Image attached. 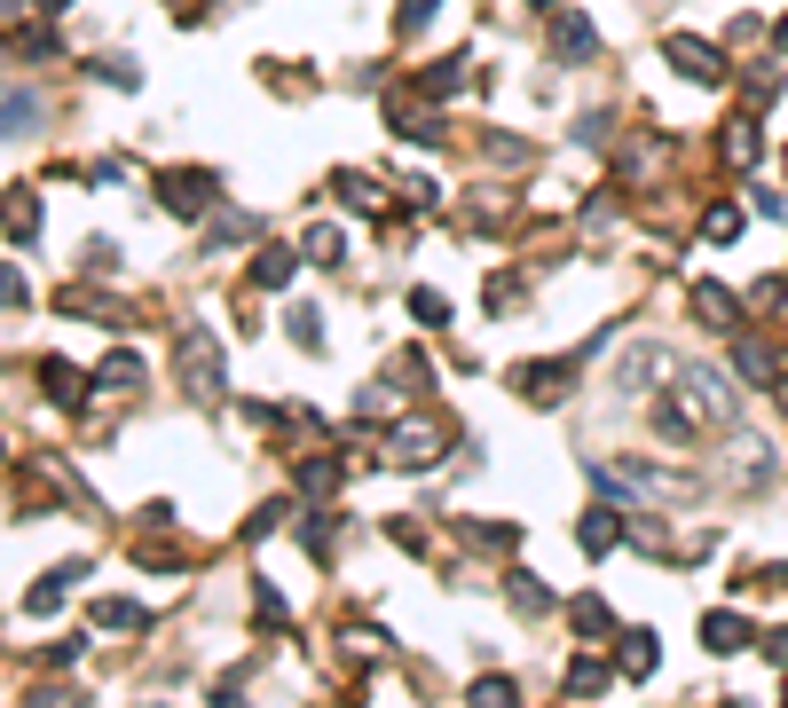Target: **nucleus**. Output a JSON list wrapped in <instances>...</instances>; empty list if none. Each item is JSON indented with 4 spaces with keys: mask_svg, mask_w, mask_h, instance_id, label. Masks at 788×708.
Here are the masks:
<instances>
[{
    "mask_svg": "<svg viewBox=\"0 0 788 708\" xmlns=\"http://www.w3.org/2000/svg\"><path fill=\"white\" fill-rule=\"evenodd\" d=\"M473 700H489V708H505V700H513V685H505V678H481V685H473Z\"/></svg>",
    "mask_w": 788,
    "mask_h": 708,
    "instance_id": "obj_23",
    "label": "nucleus"
},
{
    "mask_svg": "<svg viewBox=\"0 0 788 708\" xmlns=\"http://www.w3.org/2000/svg\"><path fill=\"white\" fill-rule=\"evenodd\" d=\"M426 16H434V0H403V32H418Z\"/></svg>",
    "mask_w": 788,
    "mask_h": 708,
    "instance_id": "obj_25",
    "label": "nucleus"
},
{
    "mask_svg": "<svg viewBox=\"0 0 788 708\" xmlns=\"http://www.w3.org/2000/svg\"><path fill=\"white\" fill-rule=\"evenodd\" d=\"M32 119H40V103H32V95H0V142H16Z\"/></svg>",
    "mask_w": 788,
    "mask_h": 708,
    "instance_id": "obj_8",
    "label": "nucleus"
},
{
    "mask_svg": "<svg viewBox=\"0 0 788 708\" xmlns=\"http://www.w3.org/2000/svg\"><path fill=\"white\" fill-rule=\"evenodd\" d=\"M103 378H111V386L126 394V386H135V378H143V362H135V355H111V370H103Z\"/></svg>",
    "mask_w": 788,
    "mask_h": 708,
    "instance_id": "obj_21",
    "label": "nucleus"
},
{
    "mask_svg": "<svg viewBox=\"0 0 788 708\" xmlns=\"http://www.w3.org/2000/svg\"><path fill=\"white\" fill-rule=\"evenodd\" d=\"M213 174H167V182H158V197H167V213H182V221H197V213H206L213 206Z\"/></svg>",
    "mask_w": 788,
    "mask_h": 708,
    "instance_id": "obj_3",
    "label": "nucleus"
},
{
    "mask_svg": "<svg viewBox=\"0 0 788 708\" xmlns=\"http://www.w3.org/2000/svg\"><path fill=\"white\" fill-rule=\"evenodd\" d=\"M591 685H607V669H600V661H591V654H583V661L568 669V693H591Z\"/></svg>",
    "mask_w": 788,
    "mask_h": 708,
    "instance_id": "obj_19",
    "label": "nucleus"
},
{
    "mask_svg": "<svg viewBox=\"0 0 788 708\" xmlns=\"http://www.w3.org/2000/svg\"><path fill=\"white\" fill-rule=\"evenodd\" d=\"M95 622H111V630H143V606H126V598H103V606H95Z\"/></svg>",
    "mask_w": 788,
    "mask_h": 708,
    "instance_id": "obj_15",
    "label": "nucleus"
},
{
    "mask_svg": "<svg viewBox=\"0 0 788 708\" xmlns=\"http://www.w3.org/2000/svg\"><path fill=\"white\" fill-rule=\"evenodd\" d=\"M174 355H182V378H189V394H213L221 386V355H213V331H182L174 339Z\"/></svg>",
    "mask_w": 788,
    "mask_h": 708,
    "instance_id": "obj_2",
    "label": "nucleus"
},
{
    "mask_svg": "<svg viewBox=\"0 0 788 708\" xmlns=\"http://www.w3.org/2000/svg\"><path fill=\"white\" fill-rule=\"evenodd\" d=\"M670 63H686V79H717V48H702V40H686V32H670Z\"/></svg>",
    "mask_w": 788,
    "mask_h": 708,
    "instance_id": "obj_5",
    "label": "nucleus"
},
{
    "mask_svg": "<svg viewBox=\"0 0 788 708\" xmlns=\"http://www.w3.org/2000/svg\"><path fill=\"white\" fill-rule=\"evenodd\" d=\"M647 669H654V637L631 630V646H623V678H647Z\"/></svg>",
    "mask_w": 788,
    "mask_h": 708,
    "instance_id": "obj_12",
    "label": "nucleus"
},
{
    "mask_svg": "<svg viewBox=\"0 0 788 708\" xmlns=\"http://www.w3.org/2000/svg\"><path fill=\"white\" fill-rule=\"evenodd\" d=\"M434 442H442L434 425H403V433H394V457H403V464H434V457H442Z\"/></svg>",
    "mask_w": 788,
    "mask_h": 708,
    "instance_id": "obj_6",
    "label": "nucleus"
},
{
    "mask_svg": "<svg viewBox=\"0 0 788 708\" xmlns=\"http://www.w3.org/2000/svg\"><path fill=\"white\" fill-rule=\"evenodd\" d=\"M552 48H561V55H591L600 40H591V24H583V16H561V24H552Z\"/></svg>",
    "mask_w": 788,
    "mask_h": 708,
    "instance_id": "obj_9",
    "label": "nucleus"
},
{
    "mask_svg": "<svg viewBox=\"0 0 788 708\" xmlns=\"http://www.w3.org/2000/svg\"><path fill=\"white\" fill-rule=\"evenodd\" d=\"M48 394L56 401H79V370L72 362H48Z\"/></svg>",
    "mask_w": 788,
    "mask_h": 708,
    "instance_id": "obj_17",
    "label": "nucleus"
},
{
    "mask_svg": "<svg viewBox=\"0 0 788 708\" xmlns=\"http://www.w3.org/2000/svg\"><path fill=\"white\" fill-rule=\"evenodd\" d=\"M513 606H520V614H544L552 591H544V583H513Z\"/></svg>",
    "mask_w": 788,
    "mask_h": 708,
    "instance_id": "obj_20",
    "label": "nucleus"
},
{
    "mask_svg": "<svg viewBox=\"0 0 788 708\" xmlns=\"http://www.w3.org/2000/svg\"><path fill=\"white\" fill-rule=\"evenodd\" d=\"M734 410V386L717 378V370H678V386L654 401V425H663V442H702L717 433Z\"/></svg>",
    "mask_w": 788,
    "mask_h": 708,
    "instance_id": "obj_1",
    "label": "nucleus"
},
{
    "mask_svg": "<svg viewBox=\"0 0 788 708\" xmlns=\"http://www.w3.org/2000/svg\"><path fill=\"white\" fill-rule=\"evenodd\" d=\"M16 299H24V276H16V268H0V308H16Z\"/></svg>",
    "mask_w": 788,
    "mask_h": 708,
    "instance_id": "obj_24",
    "label": "nucleus"
},
{
    "mask_svg": "<svg viewBox=\"0 0 788 708\" xmlns=\"http://www.w3.org/2000/svg\"><path fill=\"white\" fill-rule=\"evenodd\" d=\"M663 370H670L663 347H631V355H623V370H615V386H623V394H647V378H663Z\"/></svg>",
    "mask_w": 788,
    "mask_h": 708,
    "instance_id": "obj_4",
    "label": "nucleus"
},
{
    "mask_svg": "<svg viewBox=\"0 0 788 708\" xmlns=\"http://www.w3.org/2000/svg\"><path fill=\"white\" fill-rule=\"evenodd\" d=\"M780 48H788V24H780Z\"/></svg>",
    "mask_w": 788,
    "mask_h": 708,
    "instance_id": "obj_26",
    "label": "nucleus"
},
{
    "mask_svg": "<svg viewBox=\"0 0 788 708\" xmlns=\"http://www.w3.org/2000/svg\"><path fill=\"white\" fill-rule=\"evenodd\" d=\"M710 236H717V245H726V236H741V213H734V206H717V213H710Z\"/></svg>",
    "mask_w": 788,
    "mask_h": 708,
    "instance_id": "obj_22",
    "label": "nucleus"
},
{
    "mask_svg": "<svg viewBox=\"0 0 788 708\" xmlns=\"http://www.w3.org/2000/svg\"><path fill=\"white\" fill-rule=\"evenodd\" d=\"M576 630L583 637H607V606L600 598H576Z\"/></svg>",
    "mask_w": 788,
    "mask_h": 708,
    "instance_id": "obj_18",
    "label": "nucleus"
},
{
    "mask_svg": "<svg viewBox=\"0 0 788 708\" xmlns=\"http://www.w3.org/2000/svg\"><path fill=\"white\" fill-rule=\"evenodd\" d=\"M340 197H347V206H364V213H379V206H386L379 182H364V174H340Z\"/></svg>",
    "mask_w": 788,
    "mask_h": 708,
    "instance_id": "obj_13",
    "label": "nucleus"
},
{
    "mask_svg": "<svg viewBox=\"0 0 788 708\" xmlns=\"http://www.w3.org/2000/svg\"><path fill=\"white\" fill-rule=\"evenodd\" d=\"M694 308H702V323H710V331H726V323H734V299L717 291V284H702V291H694Z\"/></svg>",
    "mask_w": 788,
    "mask_h": 708,
    "instance_id": "obj_10",
    "label": "nucleus"
},
{
    "mask_svg": "<svg viewBox=\"0 0 788 708\" xmlns=\"http://www.w3.org/2000/svg\"><path fill=\"white\" fill-rule=\"evenodd\" d=\"M292 268H300V260H292V252H260V268H253V284H292Z\"/></svg>",
    "mask_w": 788,
    "mask_h": 708,
    "instance_id": "obj_16",
    "label": "nucleus"
},
{
    "mask_svg": "<svg viewBox=\"0 0 788 708\" xmlns=\"http://www.w3.org/2000/svg\"><path fill=\"white\" fill-rule=\"evenodd\" d=\"M615 535H623V520H615V512H591V520H583V551H607Z\"/></svg>",
    "mask_w": 788,
    "mask_h": 708,
    "instance_id": "obj_14",
    "label": "nucleus"
},
{
    "mask_svg": "<svg viewBox=\"0 0 788 708\" xmlns=\"http://www.w3.org/2000/svg\"><path fill=\"white\" fill-rule=\"evenodd\" d=\"M702 637H710V654H734V646H749V622L741 614H710Z\"/></svg>",
    "mask_w": 788,
    "mask_h": 708,
    "instance_id": "obj_7",
    "label": "nucleus"
},
{
    "mask_svg": "<svg viewBox=\"0 0 788 708\" xmlns=\"http://www.w3.org/2000/svg\"><path fill=\"white\" fill-rule=\"evenodd\" d=\"M340 252H347V236H340V228H308V260L340 268Z\"/></svg>",
    "mask_w": 788,
    "mask_h": 708,
    "instance_id": "obj_11",
    "label": "nucleus"
}]
</instances>
